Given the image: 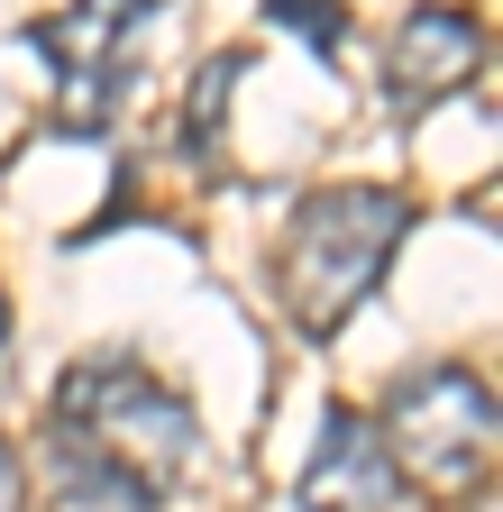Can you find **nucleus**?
Here are the masks:
<instances>
[{
	"mask_svg": "<svg viewBox=\"0 0 503 512\" xmlns=\"http://www.w3.org/2000/svg\"><path fill=\"white\" fill-rule=\"evenodd\" d=\"M403 229H412V202L394 183H321V192H302L293 220H284V247H275L284 320L302 339H339L357 320V302H375Z\"/></svg>",
	"mask_w": 503,
	"mask_h": 512,
	"instance_id": "1",
	"label": "nucleus"
},
{
	"mask_svg": "<svg viewBox=\"0 0 503 512\" xmlns=\"http://www.w3.org/2000/svg\"><path fill=\"white\" fill-rule=\"evenodd\" d=\"M46 439H74V448H92V458L129 467L138 485L165 494L183 467H193L202 421L138 357H83V366H65V384H55V430Z\"/></svg>",
	"mask_w": 503,
	"mask_h": 512,
	"instance_id": "2",
	"label": "nucleus"
},
{
	"mask_svg": "<svg viewBox=\"0 0 503 512\" xmlns=\"http://www.w3.org/2000/svg\"><path fill=\"white\" fill-rule=\"evenodd\" d=\"M375 439H385L394 476H412L430 494H467L494 467V384L476 366H421L385 394Z\"/></svg>",
	"mask_w": 503,
	"mask_h": 512,
	"instance_id": "3",
	"label": "nucleus"
},
{
	"mask_svg": "<svg viewBox=\"0 0 503 512\" xmlns=\"http://www.w3.org/2000/svg\"><path fill=\"white\" fill-rule=\"evenodd\" d=\"M138 0H74L28 28V46L55 64V119L65 128H110L119 101H129V64H138Z\"/></svg>",
	"mask_w": 503,
	"mask_h": 512,
	"instance_id": "4",
	"label": "nucleus"
},
{
	"mask_svg": "<svg viewBox=\"0 0 503 512\" xmlns=\"http://www.w3.org/2000/svg\"><path fill=\"white\" fill-rule=\"evenodd\" d=\"M485 64V19L458 10V0H421V10L394 19V46H385V110L394 119H421L449 92L476 83Z\"/></svg>",
	"mask_w": 503,
	"mask_h": 512,
	"instance_id": "5",
	"label": "nucleus"
},
{
	"mask_svg": "<svg viewBox=\"0 0 503 512\" xmlns=\"http://www.w3.org/2000/svg\"><path fill=\"white\" fill-rule=\"evenodd\" d=\"M302 512H394L403 503V476L375 439V412L357 403H330L321 412V439H311V467H302Z\"/></svg>",
	"mask_w": 503,
	"mask_h": 512,
	"instance_id": "6",
	"label": "nucleus"
},
{
	"mask_svg": "<svg viewBox=\"0 0 503 512\" xmlns=\"http://www.w3.org/2000/svg\"><path fill=\"white\" fill-rule=\"evenodd\" d=\"M46 485H55L65 512H156L165 503L156 485H138L129 467L92 458V448H74V439H46Z\"/></svg>",
	"mask_w": 503,
	"mask_h": 512,
	"instance_id": "7",
	"label": "nucleus"
},
{
	"mask_svg": "<svg viewBox=\"0 0 503 512\" xmlns=\"http://www.w3.org/2000/svg\"><path fill=\"white\" fill-rule=\"evenodd\" d=\"M238 74H247V55H238V46L202 64V83H193V110H183V138H193V147H202L211 128H220V110H229V83H238Z\"/></svg>",
	"mask_w": 503,
	"mask_h": 512,
	"instance_id": "8",
	"label": "nucleus"
},
{
	"mask_svg": "<svg viewBox=\"0 0 503 512\" xmlns=\"http://www.w3.org/2000/svg\"><path fill=\"white\" fill-rule=\"evenodd\" d=\"M266 19H275V28H293V37H311L321 55H339V37H348L339 0H266Z\"/></svg>",
	"mask_w": 503,
	"mask_h": 512,
	"instance_id": "9",
	"label": "nucleus"
},
{
	"mask_svg": "<svg viewBox=\"0 0 503 512\" xmlns=\"http://www.w3.org/2000/svg\"><path fill=\"white\" fill-rule=\"evenodd\" d=\"M0 512H28V467H19L10 439H0Z\"/></svg>",
	"mask_w": 503,
	"mask_h": 512,
	"instance_id": "10",
	"label": "nucleus"
},
{
	"mask_svg": "<svg viewBox=\"0 0 503 512\" xmlns=\"http://www.w3.org/2000/svg\"><path fill=\"white\" fill-rule=\"evenodd\" d=\"M0 348H10V302H0Z\"/></svg>",
	"mask_w": 503,
	"mask_h": 512,
	"instance_id": "11",
	"label": "nucleus"
},
{
	"mask_svg": "<svg viewBox=\"0 0 503 512\" xmlns=\"http://www.w3.org/2000/svg\"><path fill=\"white\" fill-rule=\"evenodd\" d=\"M138 10H147V0H138Z\"/></svg>",
	"mask_w": 503,
	"mask_h": 512,
	"instance_id": "12",
	"label": "nucleus"
}]
</instances>
